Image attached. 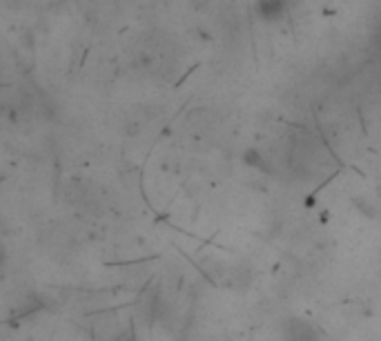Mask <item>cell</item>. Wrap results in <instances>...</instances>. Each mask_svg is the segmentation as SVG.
Wrapping results in <instances>:
<instances>
[{
  "instance_id": "6da1fadb",
  "label": "cell",
  "mask_w": 381,
  "mask_h": 341,
  "mask_svg": "<svg viewBox=\"0 0 381 341\" xmlns=\"http://www.w3.org/2000/svg\"><path fill=\"white\" fill-rule=\"evenodd\" d=\"M286 341H321V333L305 319H288L284 326Z\"/></svg>"
}]
</instances>
